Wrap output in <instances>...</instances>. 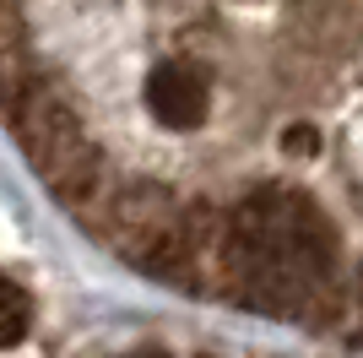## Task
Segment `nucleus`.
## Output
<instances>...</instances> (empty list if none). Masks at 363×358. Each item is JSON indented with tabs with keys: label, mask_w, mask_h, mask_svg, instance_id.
I'll use <instances>...</instances> for the list:
<instances>
[{
	"label": "nucleus",
	"mask_w": 363,
	"mask_h": 358,
	"mask_svg": "<svg viewBox=\"0 0 363 358\" xmlns=\"http://www.w3.org/2000/svg\"><path fill=\"white\" fill-rule=\"evenodd\" d=\"M212 283L233 304L277 320H336L342 315V239L336 223L288 185L255 190L223 212L212 250Z\"/></svg>",
	"instance_id": "1"
},
{
	"label": "nucleus",
	"mask_w": 363,
	"mask_h": 358,
	"mask_svg": "<svg viewBox=\"0 0 363 358\" xmlns=\"http://www.w3.org/2000/svg\"><path fill=\"white\" fill-rule=\"evenodd\" d=\"M206 104H212V82H206L201 65H190V60H168V65L152 71L147 109L163 119V125L184 131V125H196V119L206 114Z\"/></svg>",
	"instance_id": "2"
},
{
	"label": "nucleus",
	"mask_w": 363,
	"mask_h": 358,
	"mask_svg": "<svg viewBox=\"0 0 363 358\" xmlns=\"http://www.w3.org/2000/svg\"><path fill=\"white\" fill-rule=\"evenodd\" d=\"M293 28L309 49H347L363 38V0H293Z\"/></svg>",
	"instance_id": "3"
},
{
	"label": "nucleus",
	"mask_w": 363,
	"mask_h": 358,
	"mask_svg": "<svg viewBox=\"0 0 363 358\" xmlns=\"http://www.w3.org/2000/svg\"><path fill=\"white\" fill-rule=\"evenodd\" d=\"M28 320H33L28 293H22L16 283H6V277H0V342H16V337L28 331Z\"/></svg>",
	"instance_id": "4"
},
{
	"label": "nucleus",
	"mask_w": 363,
	"mask_h": 358,
	"mask_svg": "<svg viewBox=\"0 0 363 358\" xmlns=\"http://www.w3.org/2000/svg\"><path fill=\"white\" fill-rule=\"evenodd\" d=\"M282 147H288V152H315L320 147V131H315V125H293V131L282 136Z\"/></svg>",
	"instance_id": "5"
}]
</instances>
